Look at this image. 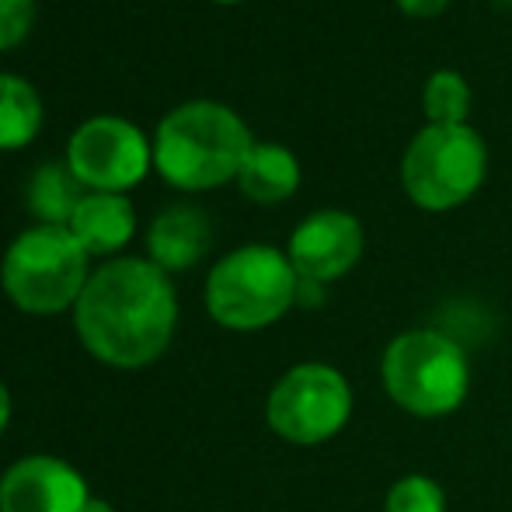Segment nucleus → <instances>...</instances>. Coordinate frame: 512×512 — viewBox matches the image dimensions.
Wrapping results in <instances>:
<instances>
[{
    "instance_id": "15",
    "label": "nucleus",
    "mask_w": 512,
    "mask_h": 512,
    "mask_svg": "<svg viewBox=\"0 0 512 512\" xmlns=\"http://www.w3.org/2000/svg\"><path fill=\"white\" fill-rule=\"evenodd\" d=\"M84 185L74 178L67 161H49L28 182V209L39 216V223H53V227H67L74 216L77 203L84 199Z\"/></svg>"
},
{
    "instance_id": "23",
    "label": "nucleus",
    "mask_w": 512,
    "mask_h": 512,
    "mask_svg": "<svg viewBox=\"0 0 512 512\" xmlns=\"http://www.w3.org/2000/svg\"><path fill=\"white\" fill-rule=\"evenodd\" d=\"M499 4H509L512 7V0H499Z\"/></svg>"
},
{
    "instance_id": "19",
    "label": "nucleus",
    "mask_w": 512,
    "mask_h": 512,
    "mask_svg": "<svg viewBox=\"0 0 512 512\" xmlns=\"http://www.w3.org/2000/svg\"><path fill=\"white\" fill-rule=\"evenodd\" d=\"M394 4L405 14H411V18H436V14L446 11L450 0H394Z\"/></svg>"
},
{
    "instance_id": "17",
    "label": "nucleus",
    "mask_w": 512,
    "mask_h": 512,
    "mask_svg": "<svg viewBox=\"0 0 512 512\" xmlns=\"http://www.w3.org/2000/svg\"><path fill=\"white\" fill-rule=\"evenodd\" d=\"M384 512H446V492L429 474H405L387 492Z\"/></svg>"
},
{
    "instance_id": "5",
    "label": "nucleus",
    "mask_w": 512,
    "mask_h": 512,
    "mask_svg": "<svg viewBox=\"0 0 512 512\" xmlns=\"http://www.w3.org/2000/svg\"><path fill=\"white\" fill-rule=\"evenodd\" d=\"M387 398L408 415L443 418L464 405L471 363L460 342L432 328H411L384 349L380 363Z\"/></svg>"
},
{
    "instance_id": "21",
    "label": "nucleus",
    "mask_w": 512,
    "mask_h": 512,
    "mask_svg": "<svg viewBox=\"0 0 512 512\" xmlns=\"http://www.w3.org/2000/svg\"><path fill=\"white\" fill-rule=\"evenodd\" d=\"M84 512H115V509H112V502L95 499V495H91V502H88V506H84Z\"/></svg>"
},
{
    "instance_id": "14",
    "label": "nucleus",
    "mask_w": 512,
    "mask_h": 512,
    "mask_svg": "<svg viewBox=\"0 0 512 512\" xmlns=\"http://www.w3.org/2000/svg\"><path fill=\"white\" fill-rule=\"evenodd\" d=\"M46 108L35 91L18 74H0V150H21L39 136Z\"/></svg>"
},
{
    "instance_id": "22",
    "label": "nucleus",
    "mask_w": 512,
    "mask_h": 512,
    "mask_svg": "<svg viewBox=\"0 0 512 512\" xmlns=\"http://www.w3.org/2000/svg\"><path fill=\"white\" fill-rule=\"evenodd\" d=\"M213 4H241V0H213Z\"/></svg>"
},
{
    "instance_id": "1",
    "label": "nucleus",
    "mask_w": 512,
    "mask_h": 512,
    "mask_svg": "<svg viewBox=\"0 0 512 512\" xmlns=\"http://www.w3.org/2000/svg\"><path fill=\"white\" fill-rule=\"evenodd\" d=\"M84 349L112 370H143L168 352L178 328V293L150 258H112L91 272L74 307Z\"/></svg>"
},
{
    "instance_id": "20",
    "label": "nucleus",
    "mask_w": 512,
    "mask_h": 512,
    "mask_svg": "<svg viewBox=\"0 0 512 512\" xmlns=\"http://www.w3.org/2000/svg\"><path fill=\"white\" fill-rule=\"evenodd\" d=\"M7 425H11V391L0 380V436L7 432Z\"/></svg>"
},
{
    "instance_id": "18",
    "label": "nucleus",
    "mask_w": 512,
    "mask_h": 512,
    "mask_svg": "<svg viewBox=\"0 0 512 512\" xmlns=\"http://www.w3.org/2000/svg\"><path fill=\"white\" fill-rule=\"evenodd\" d=\"M35 25V0H0V53L21 46Z\"/></svg>"
},
{
    "instance_id": "11",
    "label": "nucleus",
    "mask_w": 512,
    "mask_h": 512,
    "mask_svg": "<svg viewBox=\"0 0 512 512\" xmlns=\"http://www.w3.org/2000/svg\"><path fill=\"white\" fill-rule=\"evenodd\" d=\"M209 244H213V223L196 206H168L154 216L147 230V258L168 276L203 262Z\"/></svg>"
},
{
    "instance_id": "3",
    "label": "nucleus",
    "mask_w": 512,
    "mask_h": 512,
    "mask_svg": "<svg viewBox=\"0 0 512 512\" xmlns=\"http://www.w3.org/2000/svg\"><path fill=\"white\" fill-rule=\"evenodd\" d=\"M91 279V255L67 227L35 223L21 230L4 251L0 286L18 310L35 317L77 307Z\"/></svg>"
},
{
    "instance_id": "6",
    "label": "nucleus",
    "mask_w": 512,
    "mask_h": 512,
    "mask_svg": "<svg viewBox=\"0 0 512 512\" xmlns=\"http://www.w3.org/2000/svg\"><path fill=\"white\" fill-rule=\"evenodd\" d=\"M488 175V147L478 129L425 126L401 161V185L418 209L443 213L474 196Z\"/></svg>"
},
{
    "instance_id": "2",
    "label": "nucleus",
    "mask_w": 512,
    "mask_h": 512,
    "mask_svg": "<svg viewBox=\"0 0 512 512\" xmlns=\"http://www.w3.org/2000/svg\"><path fill=\"white\" fill-rule=\"evenodd\" d=\"M255 147L251 129L223 102L175 105L154 133V168L171 189L209 192L237 178L248 150Z\"/></svg>"
},
{
    "instance_id": "10",
    "label": "nucleus",
    "mask_w": 512,
    "mask_h": 512,
    "mask_svg": "<svg viewBox=\"0 0 512 512\" xmlns=\"http://www.w3.org/2000/svg\"><path fill=\"white\" fill-rule=\"evenodd\" d=\"M88 502L84 474L49 453L14 460L0 478V512H84Z\"/></svg>"
},
{
    "instance_id": "13",
    "label": "nucleus",
    "mask_w": 512,
    "mask_h": 512,
    "mask_svg": "<svg viewBox=\"0 0 512 512\" xmlns=\"http://www.w3.org/2000/svg\"><path fill=\"white\" fill-rule=\"evenodd\" d=\"M237 185L251 203L276 206L300 189V161L283 143H255L237 171Z\"/></svg>"
},
{
    "instance_id": "9",
    "label": "nucleus",
    "mask_w": 512,
    "mask_h": 512,
    "mask_svg": "<svg viewBox=\"0 0 512 512\" xmlns=\"http://www.w3.org/2000/svg\"><path fill=\"white\" fill-rule=\"evenodd\" d=\"M286 255L304 283L342 279L363 255V223L345 209H317L297 223Z\"/></svg>"
},
{
    "instance_id": "16",
    "label": "nucleus",
    "mask_w": 512,
    "mask_h": 512,
    "mask_svg": "<svg viewBox=\"0 0 512 512\" xmlns=\"http://www.w3.org/2000/svg\"><path fill=\"white\" fill-rule=\"evenodd\" d=\"M422 108L429 126H464L471 112V88L457 70H436L422 88Z\"/></svg>"
},
{
    "instance_id": "12",
    "label": "nucleus",
    "mask_w": 512,
    "mask_h": 512,
    "mask_svg": "<svg viewBox=\"0 0 512 512\" xmlns=\"http://www.w3.org/2000/svg\"><path fill=\"white\" fill-rule=\"evenodd\" d=\"M67 230L91 258H108L112 262L133 241L136 209L129 203V196H119V192H84Z\"/></svg>"
},
{
    "instance_id": "8",
    "label": "nucleus",
    "mask_w": 512,
    "mask_h": 512,
    "mask_svg": "<svg viewBox=\"0 0 512 512\" xmlns=\"http://www.w3.org/2000/svg\"><path fill=\"white\" fill-rule=\"evenodd\" d=\"M63 161L88 192L126 196L154 168V140L122 115H95L70 133Z\"/></svg>"
},
{
    "instance_id": "7",
    "label": "nucleus",
    "mask_w": 512,
    "mask_h": 512,
    "mask_svg": "<svg viewBox=\"0 0 512 512\" xmlns=\"http://www.w3.org/2000/svg\"><path fill=\"white\" fill-rule=\"evenodd\" d=\"M352 415V387L335 366L300 363L276 380L265 401V422L279 439L317 446L335 439Z\"/></svg>"
},
{
    "instance_id": "4",
    "label": "nucleus",
    "mask_w": 512,
    "mask_h": 512,
    "mask_svg": "<svg viewBox=\"0 0 512 512\" xmlns=\"http://www.w3.org/2000/svg\"><path fill=\"white\" fill-rule=\"evenodd\" d=\"M300 293L290 255L272 244H244L223 255L206 276V310L220 328L258 331L276 324Z\"/></svg>"
}]
</instances>
